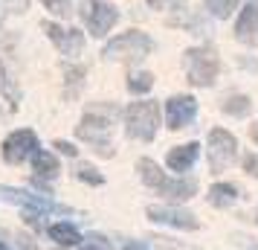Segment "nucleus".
<instances>
[{"label": "nucleus", "instance_id": "f257e3e1", "mask_svg": "<svg viewBox=\"0 0 258 250\" xmlns=\"http://www.w3.org/2000/svg\"><path fill=\"white\" fill-rule=\"evenodd\" d=\"M113 119H116V105H90L84 114L82 125L76 128L84 143L96 145L99 155H110V134H113Z\"/></svg>", "mask_w": 258, "mask_h": 250}, {"label": "nucleus", "instance_id": "f03ea898", "mask_svg": "<svg viewBox=\"0 0 258 250\" xmlns=\"http://www.w3.org/2000/svg\"><path fill=\"white\" fill-rule=\"evenodd\" d=\"M137 169H140L142 180H145L148 186H154L160 195L186 201V198H191V195L198 192V180H168L163 172H160V166H157L154 160H148V157H142L140 163H137Z\"/></svg>", "mask_w": 258, "mask_h": 250}, {"label": "nucleus", "instance_id": "7ed1b4c3", "mask_svg": "<svg viewBox=\"0 0 258 250\" xmlns=\"http://www.w3.org/2000/svg\"><path fill=\"white\" fill-rule=\"evenodd\" d=\"M125 122H128L131 137H137L142 143H151L157 137V125H160V105L157 102H134L125 111Z\"/></svg>", "mask_w": 258, "mask_h": 250}, {"label": "nucleus", "instance_id": "20e7f679", "mask_svg": "<svg viewBox=\"0 0 258 250\" xmlns=\"http://www.w3.org/2000/svg\"><path fill=\"white\" fill-rule=\"evenodd\" d=\"M183 61H186V73L188 82L198 84V87H206V84L215 82V76L221 70V61L215 56V49L209 47H195L183 53Z\"/></svg>", "mask_w": 258, "mask_h": 250}, {"label": "nucleus", "instance_id": "39448f33", "mask_svg": "<svg viewBox=\"0 0 258 250\" xmlns=\"http://www.w3.org/2000/svg\"><path fill=\"white\" fill-rule=\"evenodd\" d=\"M151 49H154L151 38L145 35V32L131 29V32H122V35H116L107 44L105 56L107 59H116V61H134V59H145Z\"/></svg>", "mask_w": 258, "mask_h": 250}, {"label": "nucleus", "instance_id": "423d86ee", "mask_svg": "<svg viewBox=\"0 0 258 250\" xmlns=\"http://www.w3.org/2000/svg\"><path fill=\"white\" fill-rule=\"evenodd\" d=\"M82 18H84V24H87V29H90V35L102 38L110 26L116 24L119 15L105 0H82Z\"/></svg>", "mask_w": 258, "mask_h": 250}, {"label": "nucleus", "instance_id": "0eeeda50", "mask_svg": "<svg viewBox=\"0 0 258 250\" xmlns=\"http://www.w3.org/2000/svg\"><path fill=\"white\" fill-rule=\"evenodd\" d=\"M235 152H238V140L229 131L215 128L209 134V160H212V169L215 172H221V169L229 166L235 160Z\"/></svg>", "mask_w": 258, "mask_h": 250}, {"label": "nucleus", "instance_id": "6e6552de", "mask_svg": "<svg viewBox=\"0 0 258 250\" xmlns=\"http://www.w3.org/2000/svg\"><path fill=\"white\" fill-rule=\"evenodd\" d=\"M35 152H38V137L29 128H21V131L9 134L6 143H3V160L6 163H24L26 157H32Z\"/></svg>", "mask_w": 258, "mask_h": 250}, {"label": "nucleus", "instance_id": "1a4fd4ad", "mask_svg": "<svg viewBox=\"0 0 258 250\" xmlns=\"http://www.w3.org/2000/svg\"><path fill=\"white\" fill-rule=\"evenodd\" d=\"M44 32H47V38L58 47L61 56H67V59H73V56H79L84 49V35L79 32V29H61V26L55 24H44Z\"/></svg>", "mask_w": 258, "mask_h": 250}, {"label": "nucleus", "instance_id": "9d476101", "mask_svg": "<svg viewBox=\"0 0 258 250\" xmlns=\"http://www.w3.org/2000/svg\"><path fill=\"white\" fill-rule=\"evenodd\" d=\"M198 114V102H195V96H174V99H168V105H165V119H168V128H183L188 125L191 119Z\"/></svg>", "mask_w": 258, "mask_h": 250}, {"label": "nucleus", "instance_id": "9b49d317", "mask_svg": "<svg viewBox=\"0 0 258 250\" xmlns=\"http://www.w3.org/2000/svg\"><path fill=\"white\" fill-rule=\"evenodd\" d=\"M0 195H3L6 201L18 204V207H24V210H26V221H29V224H35L38 215L47 213V210H49V201H47V198H38V195H29V192L9 189V186H0Z\"/></svg>", "mask_w": 258, "mask_h": 250}, {"label": "nucleus", "instance_id": "f8f14e48", "mask_svg": "<svg viewBox=\"0 0 258 250\" xmlns=\"http://www.w3.org/2000/svg\"><path fill=\"white\" fill-rule=\"evenodd\" d=\"M148 215L160 224H171L177 230H198V218L186 210H171V207H148Z\"/></svg>", "mask_w": 258, "mask_h": 250}, {"label": "nucleus", "instance_id": "ddd939ff", "mask_svg": "<svg viewBox=\"0 0 258 250\" xmlns=\"http://www.w3.org/2000/svg\"><path fill=\"white\" fill-rule=\"evenodd\" d=\"M198 155H200V145L198 143H186V145L171 148L168 157H165V163H168V169H174V172H186V169L195 166Z\"/></svg>", "mask_w": 258, "mask_h": 250}, {"label": "nucleus", "instance_id": "4468645a", "mask_svg": "<svg viewBox=\"0 0 258 250\" xmlns=\"http://www.w3.org/2000/svg\"><path fill=\"white\" fill-rule=\"evenodd\" d=\"M235 35L241 38V41H246V44H252V41L258 44V3H249L241 12L238 26H235Z\"/></svg>", "mask_w": 258, "mask_h": 250}, {"label": "nucleus", "instance_id": "2eb2a0df", "mask_svg": "<svg viewBox=\"0 0 258 250\" xmlns=\"http://www.w3.org/2000/svg\"><path fill=\"white\" fill-rule=\"evenodd\" d=\"M49 238H52V241H58L61 247H76V244L82 241L79 230L70 227V224H52V227H49Z\"/></svg>", "mask_w": 258, "mask_h": 250}, {"label": "nucleus", "instance_id": "dca6fc26", "mask_svg": "<svg viewBox=\"0 0 258 250\" xmlns=\"http://www.w3.org/2000/svg\"><path fill=\"white\" fill-rule=\"evenodd\" d=\"M235 198H238V189L229 183H215L209 189V201L215 207H229V204H235Z\"/></svg>", "mask_w": 258, "mask_h": 250}, {"label": "nucleus", "instance_id": "f3484780", "mask_svg": "<svg viewBox=\"0 0 258 250\" xmlns=\"http://www.w3.org/2000/svg\"><path fill=\"white\" fill-rule=\"evenodd\" d=\"M32 163H35V172L44 175V178H55L58 175V160L49 155V152H35L32 155Z\"/></svg>", "mask_w": 258, "mask_h": 250}, {"label": "nucleus", "instance_id": "a211bd4d", "mask_svg": "<svg viewBox=\"0 0 258 250\" xmlns=\"http://www.w3.org/2000/svg\"><path fill=\"white\" fill-rule=\"evenodd\" d=\"M249 108H252V102H249L246 96H241V93L226 96V102H223V111H226V114H232V117H244Z\"/></svg>", "mask_w": 258, "mask_h": 250}, {"label": "nucleus", "instance_id": "6ab92c4d", "mask_svg": "<svg viewBox=\"0 0 258 250\" xmlns=\"http://www.w3.org/2000/svg\"><path fill=\"white\" fill-rule=\"evenodd\" d=\"M154 87V76L151 73H131L128 79V90L131 93H148Z\"/></svg>", "mask_w": 258, "mask_h": 250}, {"label": "nucleus", "instance_id": "aec40b11", "mask_svg": "<svg viewBox=\"0 0 258 250\" xmlns=\"http://www.w3.org/2000/svg\"><path fill=\"white\" fill-rule=\"evenodd\" d=\"M206 9H209L215 18H229V15L238 9V0H206Z\"/></svg>", "mask_w": 258, "mask_h": 250}, {"label": "nucleus", "instance_id": "412c9836", "mask_svg": "<svg viewBox=\"0 0 258 250\" xmlns=\"http://www.w3.org/2000/svg\"><path fill=\"white\" fill-rule=\"evenodd\" d=\"M0 93H3L6 99H9V102H12V108H18V102H21V93H18L12 84H9V79H6V70H3V64H0Z\"/></svg>", "mask_w": 258, "mask_h": 250}, {"label": "nucleus", "instance_id": "4be33fe9", "mask_svg": "<svg viewBox=\"0 0 258 250\" xmlns=\"http://www.w3.org/2000/svg\"><path fill=\"white\" fill-rule=\"evenodd\" d=\"M44 6H47L52 15H58V18H67L73 12L70 9V0H44Z\"/></svg>", "mask_w": 258, "mask_h": 250}, {"label": "nucleus", "instance_id": "5701e85b", "mask_svg": "<svg viewBox=\"0 0 258 250\" xmlns=\"http://www.w3.org/2000/svg\"><path fill=\"white\" fill-rule=\"evenodd\" d=\"M79 178L87 180V183H93V186H99V183H102V175H99L96 169H90V166H79Z\"/></svg>", "mask_w": 258, "mask_h": 250}, {"label": "nucleus", "instance_id": "b1692460", "mask_svg": "<svg viewBox=\"0 0 258 250\" xmlns=\"http://www.w3.org/2000/svg\"><path fill=\"white\" fill-rule=\"evenodd\" d=\"M79 250H110V244H107L102 236H90V238H87V244L79 247Z\"/></svg>", "mask_w": 258, "mask_h": 250}, {"label": "nucleus", "instance_id": "393cba45", "mask_svg": "<svg viewBox=\"0 0 258 250\" xmlns=\"http://www.w3.org/2000/svg\"><path fill=\"white\" fill-rule=\"evenodd\" d=\"M82 79H84V67H70V70H67V82H70L73 87H79Z\"/></svg>", "mask_w": 258, "mask_h": 250}, {"label": "nucleus", "instance_id": "a878e982", "mask_svg": "<svg viewBox=\"0 0 258 250\" xmlns=\"http://www.w3.org/2000/svg\"><path fill=\"white\" fill-rule=\"evenodd\" d=\"M244 169L252 175V178H258V155H246L244 157Z\"/></svg>", "mask_w": 258, "mask_h": 250}, {"label": "nucleus", "instance_id": "bb28decb", "mask_svg": "<svg viewBox=\"0 0 258 250\" xmlns=\"http://www.w3.org/2000/svg\"><path fill=\"white\" fill-rule=\"evenodd\" d=\"M154 9H174V6H180L183 0H148Z\"/></svg>", "mask_w": 258, "mask_h": 250}, {"label": "nucleus", "instance_id": "cd10ccee", "mask_svg": "<svg viewBox=\"0 0 258 250\" xmlns=\"http://www.w3.org/2000/svg\"><path fill=\"white\" fill-rule=\"evenodd\" d=\"M3 3H6L12 12H26V9H29V0H3Z\"/></svg>", "mask_w": 258, "mask_h": 250}, {"label": "nucleus", "instance_id": "c85d7f7f", "mask_svg": "<svg viewBox=\"0 0 258 250\" xmlns=\"http://www.w3.org/2000/svg\"><path fill=\"white\" fill-rule=\"evenodd\" d=\"M55 148H58L61 155H67V157H76V145L64 143V140H58V143H55Z\"/></svg>", "mask_w": 258, "mask_h": 250}, {"label": "nucleus", "instance_id": "c756f323", "mask_svg": "<svg viewBox=\"0 0 258 250\" xmlns=\"http://www.w3.org/2000/svg\"><path fill=\"white\" fill-rule=\"evenodd\" d=\"M249 137H252V140H255V143H258V122H255V125H252V128H249Z\"/></svg>", "mask_w": 258, "mask_h": 250}, {"label": "nucleus", "instance_id": "7c9ffc66", "mask_svg": "<svg viewBox=\"0 0 258 250\" xmlns=\"http://www.w3.org/2000/svg\"><path fill=\"white\" fill-rule=\"evenodd\" d=\"M125 250H145V244H128Z\"/></svg>", "mask_w": 258, "mask_h": 250}, {"label": "nucleus", "instance_id": "2f4dec72", "mask_svg": "<svg viewBox=\"0 0 258 250\" xmlns=\"http://www.w3.org/2000/svg\"><path fill=\"white\" fill-rule=\"evenodd\" d=\"M0 250H9V247H6V244H3V241H0Z\"/></svg>", "mask_w": 258, "mask_h": 250}, {"label": "nucleus", "instance_id": "473e14b6", "mask_svg": "<svg viewBox=\"0 0 258 250\" xmlns=\"http://www.w3.org/2000/svg\"><path fill=\"white\" fill-rule=\"evenodd\" d=\"M0 21H3V12H0Z\"/></svg>", "mask_w": 258, "mask_h": 250}]
</instances>
